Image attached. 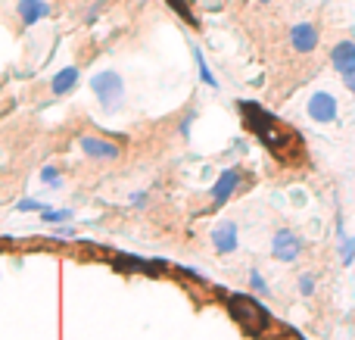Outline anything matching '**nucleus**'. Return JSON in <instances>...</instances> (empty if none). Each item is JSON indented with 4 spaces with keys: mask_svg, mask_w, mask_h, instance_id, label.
<instances>
[{
    "mask_svg": "<svg viewBox=\"0 0 355 340\" xmlns=\"http://www.w3.org/2000/svg\"><path fill=\"white\" fill-rule=\"evenodd\" d=\"M131 203H135V206H144V203H147V194H135V197H131Z\"/></svg>",
    "mask_w": 355,
    "mask_h": 340,
    "instance_id": "nucleus-20",
    "label": "nucleus"
},
{
    "mask_svg": "<svg viewBox=\"0 0 355 340\" xmlns=\"http://www.w3.org/2000/svg\"><path fill=\"white\" fill-rule=\"evenodd\" d=\"M306 110H309V119L327 125V122H334V119H337V97H334V94H327V91H315L312 97H309Z\"/></svg>",
    "mask_w": 355,
    "mask_h": 340,
    "instance_id": "nucleus-3",
    "label": "nucleus"
},
{
    "mask_svg": "<svg viewBox=\"0 0 355 340\" xmlns=\"http://www.w3.org/2000/svg\"><path fill=\"white\" fill-rule=\"evenodd\" d=\"M41 219L50 225H60V222H69V219H72V210H50V206H44Z\"/></svg>",
    "mask_w": 355,
    "mask_h": 340,
    "instance_id": "nucleus-12",
    "label": "nucleus"
},
{
    "mask_svg": "<svg viewBox=\"0 0 355 340\" xmlns=\"http://www.w3.org/2000/svg\"><path fill=\"white\" fill-rule=\"evenodd\" d=\"M16 210H19V212H41L44 203H37V200H19Z\"/></svg>",
    "mask_w": 355,
    "mask_h": 340,
    "instance_id": "nucleus-16",
    "label": "nucleus"
},
{
    "mask_svg": "<svg viewBox=\"0 0 355 340\" xmlns=\"http://www.w3.org/2000/svg\"><path fill=\"white\" fill-rule=\"evenodd\" d=\"M343 85L355 94V66H352V69H346V72H343Z\"/></svg>",
    "mask_w": 355,
    "mask_h": 340,
    "instance_id": "nucleus-18",
    "label": "nucleus"
},
{
    "mask_svg": "<svg viewBox=\"0 0 355 340\" xmlns=\"http://www.w3.org/2000/svg\"><path fill=\"white\" fill-rule=\"evenodd\" d=\"M300 294L302 297H312L315 294V275H300Z\"/></svg>",
    "mask_w": 355,
    "mask_h": 340,
    "instance_id": "nucleus-15",
    "label": "nucleus"
},
{
    "mask_svg": "<svg viewBox=\"0 0 355 340\" xmlns=\"http://www.w3.org/2000/svg\"><path fill=\"white\" fill-rule=\"evenodd\" d=\"M287 41H290V50H293V53L309 56V53H315V50H318V44H321V28H318L315 22H296L293 28H290Z\"/></svg>",
    "mask_w": 355,
    "mask_h": 340,
    "instance_id": "nucleus-2",
    "label": "nucleus"
},
{
    "mask_svg": "<svg viewBox=\"0 0 355 340\" xmlns=\"http://www.w3.org/2000/svg\"><path fill=\"white\" fill-rule=\"evenodd\" d=\"M193 60H196V72H200L202 85L218 87V78L212 75V69H209V62H206V56H202V50H200V47H193Z\"/></svg>",
    "mask_w": 355,
    "mask_h": 340,
    "instance_id": "nucleus-11",
    "label": "nucleus"
},
{
    "mask_svg": "<svg viewBox=\"0 0 355 340\" xmlns=\"http://www.w3.org/2000/svg\"><path fill=\"white\" fill-rule=\"evenodd\" d=\"M78 147H81V153H85L87 160H106V162L119 160V153H122L116 144L103 141V137H97V135H81L78 137Z\"/></svg>",
    "mask_w": 355,
    "mask_h": 340,
    "instance_id": "nucleus-4",
    "label": "nucleus"
},
{
    "mask_svg": "<svg viewBox=\"0 0 355 340\" xmlns=\"http://www.w3.org/2000/svg\"><path fill=\"white\" fill-rule=\"evenodd\" d=\"M250 287H252V291H256V294H262V297H265V294H268V284H265V278L256 272V269H252V272H250Z\"/></svg>",
    "mask_w": 355,
    "mask_h": 340,
    "instance_id": "nucleus-14",
    "label": "nucleus"
},
{
    "mask_svg": "<svg viewBox=\"0 0 355 340\" xmlns=\"http://www.w3.org/2000/svg\"><path fill=\"white\" fill-rule=\"evenodd\" d=\"M16 16H19V22H22V28H31V25L44 22V19L50 16V3L47 0H19Z\"/></svg>",
    "mask_w": 355,
    "mask_h": 340,
    "instance_id": "nucleus-7",
    "label": "nucleus"
},
{
    "mask_svg": "<svg viewBox=\"0 0 355 340\" xmlns=\"http://www.w3.org/2000/svg\"><path fill=\"white\" fill-rule=\"evenodd\" d=\"M271 253H275V260H281V262H296L302 253V241L293 235V231H277V235L271 237Z\"/></svg>",
    "mask_w": 355,
    "mask_h": 340,
    "instance_id": "nucleus-5",
    "label": "nucleus"
},
{
    "mask_svg": "<svg viewBox=\"0 0 355 340\" xmlns=\"http://www.w3.org/2000/svg\"><path fill=\"white\" fill-rule=\"evenodd\" d=\"M259 3H262V6H268V3H277V0H259Z\"/></svg>",
    "mask_w": 355,
    "mask_h": 340,
    "instance_id": "nucleus-21",
    "label": "nucleus"
},
{
    "mask_svg": "<svg viewBox=\"0 0 355 340\" xmlns=\"http://www.w3.org/2000/svg\"><path fill=\"white\" fill-rule=\"evenodd\" d=\"M106 10V0H97V3H91V12H87V22H97L100 16H103Z\"/></svg>",
    "mask_w": 355,
    "mask_h": 340,
    "instance_id": "nucleus-17",
    "label": "nucleus"
},
{
    "mask_svg": "<svg viewBox=\"0 0 355 340\" xmlns=\"http://www.w3.org/2000/svg\"><path fill=\"white\" fill-rule=\"evenodd\" d=\"M352 253H355V237L343 244V262H352Z\"/></svg>",
    "mask_w": 355,
    "mask_h": 340,
    "instance_id": "nucleus-19",
    "label": "nucleus"
},
{
    "mask_svg": "<svg viewBox=\"0 0 355 340\" xmlns=\"http://www.w3.org/2000/svg\"><path fill=\"white\" fill-rule=\"evenodd\" d=\"M240 181H243L240 169H225V172L218 175V181L212 185V206H215V210H218V206H225L227 200L234 197V191L240 187Z\"/></svg>",
    "mask_w": 355,
    "mask_h": 340,
    "instance_id": "nucleus-6",
    "label": "nucleus"
},
{
    "mask_svg": "<svg viewBox=\"0 0 355 340\" xmlns=\"http://www.w3.org/2000/svg\"><path fill=\"white\" fill-rule=\"evenodd\" d=\"M41 181H44V185H50V187H62L60 169H56V166H44L41 169Z\"/></svg>",
    "mask_w": 355,
    "mask_h": 340,
    "instance_id": "nucleus-13",
    "label": "nucleus"
},
{
    "mask_svg": "<svg viewBox=\"0 0 355 340\" xmlns=\"http://www.w3.org/2000/svg\"><path fill=\"white\" fill-rule=\"evenodd\" d=\"M331 66H334V72H340V75H343L346 69L355 66V41H340V44H334V50H331Z\"/></svg>",
    "mask_w": 355,
    "mask_h": 340,
    "instance_id": "nucleus-10",
    "label": "nucleus"
},
{
    "mask_svg": "<svg viewBox=\"0 0 355 340\" xmlns=\"http://www.w3.org/2000/svg\"><path fill=\"white\" fill-rule=\"evenodd\" d=\"M78 81H81V69L66 66L50 78V94H53V97H66V94H72L75 87H78Z\"/></svg>",
    "mask_w": 355,
    "mask_h": 340,
    "instance_id": "nucleus-8",
    "label": "nucleus"
},
{
    "mask_svg": "<svg viewBox=\"0 0 355 340\" xmlns=\"http://www.w3.org/2000/svg\"><path fill=\"white\" fill-rule=\"evenodd\" d=\"M91 91L97 97V103L103 106L106 112H119L125 103V78L116 72V69H103L91 78Z\"/></svg>",
    "mask_w": 355,
    "mask_h": 340,
    "instance_id": "nucleus-1",
    "label": "nucleus"
},
{
    "mask_svg": "<svg viewBox=\"0 0 355 340\" xmlns=\"http://www.w3.org/2000/svg\"><path fill=\"white\" fill-rule=\"evenodd\" d=\"M237 225L234 222H221V225H215L212 228V247L218 250V253H234L237 250Z\"/></svg>",
    "mask_w": 355,
    "mask_h": 340,
    "instance_id": "nucleus-9",
    "label": "nucleus"
}]
</instances>
